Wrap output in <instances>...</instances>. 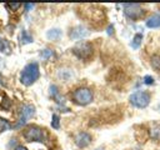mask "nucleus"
Segmentation results:
<instances>
[{
  "mask_svg": "<svg viewBox=\"0 0 160 150\" xmlns=\"http://www.w3.org/2000/svg\"><path fill=\"white\" fill-rule=\"evenodd\" d=\"M25 8H26V9H28V11H29V9L34 8V4H26V5H25Z\"/></svg>",
  "mask_w": 160,
  "mask_h": 150,
  "instance_id": "obj_23",
  "label": "nucleus"
},
{
  "mask_svg": "<svg viewBox=\"0 0 160 150\" xmlns=\"http://www.w3.org/2000/svg\"><path fill=\"white\" fill-rule=\"evenodd\" d=\"M0 79H1V76H0ZM0 82H1V81H0Z\"/></svg>",
  "mask_w": 160,
  "mask_h": 150,
  "instance_id": "obj_26",
  "label": "nucleus"
},
{
  "mask_svg": "<svg viewBox=\"0 0 160 150\" xmlns=\"http://www.w3.org/2000/svg\"><path fill=\"white\" fill-rule=\"evenodd\" d=\"M10 129H11V124L6 119L0 118V132L6 131V130H10Z\"/></svg>",
  "mask_w": 160,
  "mask_h": 150,
  "instance_id": "obj_14",
  "label": "nucleus"
},
{
  "mask_svg": "<svg viewBox=\"0 0 160 150\" xmlns=\"http://www.w3.org/2000/svg\"><path fill=\"white\" fill-rule=\"evenodd\" d=\"M151 65H152L154 69L160 71V56L159 55H155V56L151 58Z\"/></svg>",
  "mask_w": 160,
  "mask_h": 150,
  "instance_id": "obj_18",
  "label": "nucleus"
},
{
  "mask_svg": "<svg viewBox=\"0 0 160 150\" xmlns=\"http://www.w3.org/2000/svg\"><path fill=\"white\" fill-rule=\"evenodd\" d=\"M159 109H160V105H159Z\"/></svg>",
  "mask_w": 160,
  "mask_h": 150,
  "instance_id": "obj_27",
  "label": "nucleus"
},
{
  "mask_svg": "<svg viewBox=\"0 0 160 150\" xmlns=\"http://www.w3.org/2000/svg\"><path fill=\"white\" fill-rule=\"evenodd\" d=\"M6 6H9L11 10H16V9H19L21 6V4L20 2H9Z\"/></svg>",
  "mask_w": 160,
  "mask_h": 150,
  "instance_id": "obj_21",
  "label": "nucleus"
},
{
  "mask_svg": "<svg viewBox=\"0 0 160 150\" xmlns=\"http://www.w3.org/2000/svg\"><path fill=\"white\" fill-rule=\"evenodd\" d=\"M46 38L49 40H59L61 38V30L60 29H50L46 32Z\"/></svg>",
  "mask_w": 160,
  "mask_h": 150,
  "instance_id": "obj_12",
  "label": "nucleus"
},
{
  "mask_svg": "<svg viewBox=\"0 0 160 150\" xmlns=\"http://www.w3.org/2000/svg\"><path fill=\"white\" fill-rule=\"evenodd\" d=\"M40 56L42 60H49L50 58L54 56V51L51 49H44L41 52H40Z\"/></svg>",
  "mask_w": 160,
  "mask_h": 150,
  "instance_id": "obj_15",
  "label": "nucleus"
},
{
  "mask_svg": "<svg viewBox=\"0 0 160 150\" xmlns=\"http://www.w3.org/2000/svg\"><path fill=\"white\" fill-rule=\"evenodd\" d=\"M122 9H124V14L131 20H138L142 18L145 14L142 6L139 4H124Z\"/></svg>",
  "mask_w": 160,
  "mask_h": 150,
  "instance_id": "obj_6",
  "label": "nucleus"
},
{
  "mask_svg": "<svg viewBox=\"0 0 160 150\" xmlns=\"http://www.w3.org/2000/svg\"><path fill=\"white\" fill-rule=\"evenodd\" d=\"M11 106V101L10 99L8 98V95L4 92V91H0V109H9Z\"/></svg>",
  "mask_w": 160,
  "mask_h": 150,
  "instance_id": "obj_11",
  "label": "nucleus"
},
{
  "mask_svg": "<svg viewBox=\"0 0 160 150\" xmlns=\"http://www.w3.org/2000/svg\"><path fill=\"white\" fill-rule=\"evenodd\" d=\"M129 101L132 106H135L138 109H144L150 104V94L148 91L138 90L130 95Z\"/></svg>",
  "mask_w": 160,
  "mask_h": 150,
  "instance_id": "obj_4",
  "label": "nucleus"
},
{
  "mask_svg": "<svg viewBox=\"0 0 160 150\" xmlns=\"http://www.w3.org/2000/svg\"><path fill=\"white\" fill-rule=\"evenodd\" d=\"M96 150H104V149H102V148H99V149H96Z\"/></svg>",
  "mask_w": 160,
  "mask_h": 150,
  "instance_id": "obj_25",
  "label": "nucleus"
},
{
  "mask_svg": "<svg viewBox=\"0 0 160 150\" xmlns=\"http://www.w3.org/2000/svg\"><path fill=\"white\" fill-rule=\"evenodd\" d=\"M89 35V30L82 26V25H78L75 28H72L69 32V36L71 40H80V39H84Z\"/></svg>",
  "mask_w": 160,
  "mask_h": 150,
  "instance_id": "obj_8",
  "label": "nucleus"
},
{
  "mask_svg": "<svg viewBox=\"0 0 160 150\" xmlns=\"http://www.w3.org/2000/svg\"><path fill=\"white\" fill-rule=\"evenodd\" d=\"M51 126L52 129H59L60 128V118L58 114H52V118H51Z\"/></svg>",
  "mask_w": 160,
  "mask_h": 150,
  "instance_id": "obj_17",
  "label": "nucleus"
},
{
  "mask_svg": "<svg viewBox=\"0 0 160 150\" xmlns=\"http://www.w3.org/2000/svg\"><path fill=\"white\" fill-rule=\"evenodd\" d=\"M141 40H142V34L141 32H138V34H135L134 35V38H132V41H131V48L132 49H139V46H140V44H141Z\"/></svg>",
  "mask_w": 160,
  "mask_h": 150,
  "instance_id": "obj_13",
  "label": "nucleus"
},
{
  "mask_svg": "<svg viewBox=\"0 0 160 150\" xmlns=\"http://www.w3.org/2000/svg\"><path fill=\"white\" fill-rule=\"evenodd\" d=\"M35 114V108L34 105H30V104H25L22 105L21 110H20V120L18 122V126H21L24 125L30 118H32Z\"/></svg>",
  "mask_w": 160,
  "mask_h": 150,
  "instance_id": "obj_7",
  "label": "nucleus"
},
{
  "mask_svg": "<svg viewBox=\"0 0 160 150\" xmlns=\"http://www.w3.org/2000/svg\"><path fill=\"white\" fill-rule=\"evenodd\" d=\"M150 134H151V138H152V139H155V140H160V124L155 125V126L151 129Z\"/></svg>",
  "mask_w": 160,
  "mask_h": 150,
  "instance_id": "obj_16",
  "label": "nucleus"
},
{
  "mask_svg": "<svg viewBox=\"0 0 160 150\" xmlns=\"http://www.w3.org/2000/svg\"><path fill=\"white\" fill-rule=\"evenodd\" d=\"M91 135L89 134V132H86V131H80L76 136H75V144H76V146H79V148H86V146H89L90 145V142H91Z\"/></svg>",
  "mask_w": 160,
  "mask_h": 150,
  "instance_id": "obj_9",
  "label": "nucleus"
},
{
  "mask_svg": "<svg viewBox=\"0 0 160 150\" xmlns=\"http://www.w3.org/2000/svg\"><path fill=\"white\" fill-rule=\"evenodd\" d=\"M72 52L81 60H86L90 59L94 54V48L91 45V42L89 41H81L78 42L74 48H72Z\"/></svg>",
  "mask_w": 160,
  "mask_h": 150,
  "instance_id": "obj_5",
  "label": "nucleus"
},
{
  "mask_svg": "<svg viewBox=\"0 0 160 150\" xmlns=\"http://www.w3.org/2000/svg\"><path fill=\"white\" fill-rule=\"evenodd\" d=\"M39 76H40V70H39L38 62H30L21 71L20 81H21L22 85L30 86V85H32L39 79Z\"/></svg>",
  "mask_w": 160,
  "mask_h": 150,
  "instance_id": "obj_1",
  "label": "nucleus"
},
{
  "mask_svg": "<svg viewBox=\"0 0 160 150\" xmlns=\"http://www.w3.org/2000/svg\"><path fill=\"white\" fill-rule=\"evenodd\" d=\"M22 136L28 141H39V142H46L49 139V135L45 129L36 126V125H30L22 131Z\"/></svg>",
  "mask_w": 160,
  "mask_h": 150,
  "instance_id": "obj_2",
  "label": "nucleus"
},
{
  "mask_svg": "<svg viewBox=\"0 0 160 150\" xmlns=\"http://www.w3.org/2000/svg\"><path fill=\"white\" fill-rule=\"evenodd\" d=\"M14 150H28L25 146H18V148H15Z\"/></svg>",
  "mask_w": 160,
  "mask_h": 150,
  "instance_id": "obj_24",
  "label": "nucleus"
},
{
  "mask_svg": "<svg viewBox=\"0 0 160 150\" xmlns=\"http://www.w3.org/2000/svg\"><path fill=\"white\" fill-rule=\"evenodd\" d=\"M142 82H144L145 85H152V84H154V78L150 76V75H146V76H144Z\"/></svg>",
  "mask_w": 160,
  "mask_h": 150,
  "instance_id": "obj_20",
  "label": "nucleus"
},
{
  "mask_svg": "<svg viewBox=\"0 0 160 150\" xmlns=\"http://www.w3.org/2000/svg\"><path fill=\"white\" fill-rule=\"evenodd\" d=\"M94 99V94L89 88H79L72 92V101L78 105L85 106Z\"/></svg>",
  "mask_w": 160,
  "mask_h": 150,
  "instance_id": "obj_3",
  "label": "nucleus"
},
{
  "mask_svg": "<svg viewBox=\"0 0 160 150\" xmlns=\"http://www.w3.org/2000/svg\"><path fill=\"white\" fill-rule=\"evenodd\" d=\"M146 26L150 28V29L160 28V15H159V14H155V15L150 16V18L146 20Z\"/></svg>",
  "mask_w": 160,
  "mask_h": 150,
  "instance_id": "obj_10",
  "label": "nucleus"
},
{
  "mask_svg": "<svg viewBox=\"0 0 160 150\" xmlns=\"http://www.w3.org/2000/svg\"><path fill=\"white\" fill-rule=\"evenodd\" d=\"M112 30H114V26H112V25H110V26L108 28V34H109V35H111V32H112Z\"/></svg>",
  "mask_w": 160,
  "mask_h": 150,
  "instance_id": "obj_22",
  "label": "nucleus"
},
{
  "mask_svg": "<svg viewBox=\"0 0 160 150\" xmlns=\"http://www.w3.org/2000/svg\"><path fill=\"white\" fill-rule=\"evenodd\" d=\"M30 42H32V38L26 31H22V34H21V44H30Z\"/></svg>",
  "mask_w": 160,
  "mask_h": 150,
  "instance_id": "obj_19",
  "label": "nucleus"
}]
</instances>
